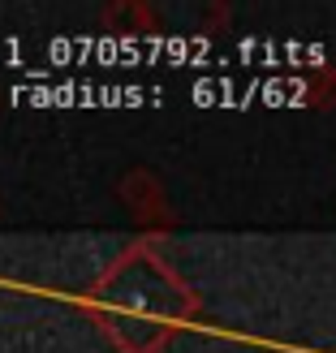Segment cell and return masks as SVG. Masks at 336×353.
I'll return each mask as SVG.
<instances>
[]
</instances>
